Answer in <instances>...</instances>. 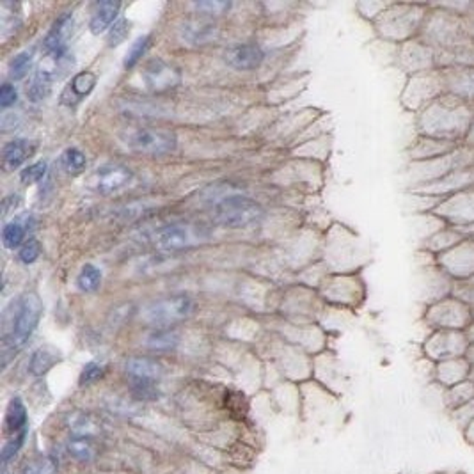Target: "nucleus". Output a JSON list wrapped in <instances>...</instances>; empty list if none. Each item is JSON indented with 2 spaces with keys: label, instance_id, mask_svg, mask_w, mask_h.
Listing matches in <instances>:
<instances>
[{
  "label": "nucleus",
  "instance_id": "f257e3e1",
  "mask_svg": "<svg viewBox=\"0 0 474 474\" xmlns=\"http://www.w3.org/2000/svg\"><path fill=\"white\" fill-rule=\"evenodd\" d=\"M43 314V302L36 294H25L12 301L4 311V343L20 348L36 330Z\"/></svg>",
  "mask_w": 474,
  "mask_h": 474
},
{
  "label": "nucleus",
  "instance_id": "f03ea898",
  "mask_svg": "<svg viewBox=\"0 0 474 474\" xmlns=\"http://www.w3.org/2000/svg\"><path fill=\"white\" fill-rule=\"evenodd\" d=\"M263 217L262 206L242 194H231L215 201L213 221L224 228H247Z\"/></svg>",
  "mask_w": 474,
  "mask_h": 474
},
{
  "label": "nucleus",
  "instance_id": "7ed1b4c3",
  "mask_svg": "<svg viewBox=\"0 0 474 474\" xmlns=\"http://www.w3.org/2000/svg\"><path fill=\"white\" fill-rule=\"evenodd\" d=\"M212 237V229L205 222L178 221L162 226L155 233V244L164 251H183L201 246Z\"/></svg>",
  "mask_w": 474,
  "mask_h": 474
},
{
  "label": "nucleus",
  "instance_id": "20e7f679",
  "mask_svg": "<svg viewBox=\"0 0 474 474\" xmlns=\"http://www.w3.org/2000/svg\"><path fill=\"white\" fill-rule=\"evenodd\" d=\"M123 142L130 151L149 155V157H162L169 155L176 149V135L167 130L158 128H135L123 135Z\"/></svg>",
  "mask_w": 474,
  "mask_h": 474
},
{
  "label": "nucleus",
  "instance_id": "39448f33",
  "mask_svg": "<svg viewBox=\"0 0 474 474\" xmlns=\"http://www.w3.org/2000/svg\"><path fill=\"white\" fill-rule=\"evenodd\" d=\"M192 298L185 294H180L151 302L142 313V318L151 325H157L158 329V327H169L173 323L185 320L192 314Z\"/></svg>",
  "mask_w": 474,
  "mask_h": 474
},
{
  "label": "nucleus",
  "instance_id": "423d86ee",
  "mask_svg": "<svg viewBox=\"0 0 474 474\" xmlns=\"http://www.w3.org/2000/svg\"><path fill=\"white\" fill-rule=\"evenodd\" d=\"M181 78L183 76L180 68L164 59L149 60L142 71V81L153 93H167L171 89H176L181 84Z\"/></svg>",
  "mask_w": 474,
  "mask_h": 474
},
{
  "label": "nucleus",
  "instance_id": "0eeeda50",
  "mask_svg": "<svg viewBox=\"0 0 474 474\" xmlns=\"http://www.w3.org/2000/svg\"><path fill=\"white\" fill-rule=\"evenodd\" d=\"M133 180V171L126 165L110 164L103 165L93 173L89 178L87 187L96 194H112L116 190L123 189Z\"/></svg>",
  "mask_w": 474,
  "mask_h": 474
},
{
  "label": "nucleus",
  "instance_id": "6e6552de",
  "mask_svg": "<svg viewBox=\"0 0 474 474\" xmlns=\"http://www.w3.org/2000/svg\"><path fill=\"white\" fill-rule=\"evenodd\" d=\"M178 36L183 41V44H189V46H206L219 40L221 31H219V25L208 18H192L180 25Z\"/></svg>",
  "mask_w": 474,
  "mask_h": 474
},
{
  "label": "nucleus",
  "instance_id": "1a4fd4ad",
  "mask_svg": "<svg viewBox=\"0 0 474 474\" xmlns=\"http://www.w3.org/2000/svg\"><path fill=\"white\" fill-rule=\"evenodd\" d=\"M73 31V17L71 12H65L62 17H59L53 24V27L50 28V33L44 37V52L49 53L50 57H53L56 62L68 57V46H66V40L71 34Z\"/></svg>",
  "mask_w": 474,
  "mask_h": 474
},
{
  "label": "nucleus",
  "instance_id": "9d476101",
  "mask_svg": "<svg viewBox=\"0 0 474 474\" xmlns=\"http://www.w3.org/2000/svg\"><path fill=\"white\" fill-rule=\"evenodd\" d=\"M265 52L256 43L237 44L226 53V62L235 69H256L262 66Z\"/></svg>",
  "mask_w": 474,
  "mask_h": 474
},
{
  "label": "nucleus",
  "instance_id": "9b49d317",
  "mask_svg": "<svg viewBox=\"0 0 474 474\" xmlns=\"http://www.w3.org/2000/svg\"><path fill=\"white\" fill-rule=\"evenodd\" d=\"M36 151V144L25 139H15L8 142L2 149V164L6 171H15L20 165H24L28 158L33 157Z\"/></svg>",
  "mask_w": 474,
  "mask_h": 474
},
{
  "label": "nucleus",
  "instance_id": "f8f14e48",
  "mask_svg": "<svg viewBox=\"0 0 474 474\" xmlns=\"http://www.w3.org/2000/svg\"><path fill=\"white\" fill-rule=\"evenodd\" d=\"M121 11L119 2H112V0H107V2H98L94 4L93 15H91V22H89V28L93 34H101L105 31H110L112 24H116V18Z\"/></svg>",
  "mask_w": 474,
  "mask_h": 474
},
{
  "label": "nucleus",
  "instance_id": "ddd939ff",
  "mask_svg": "<svg viewBox=\"0 0 474 474\" xmlns=\"http://www.w3.org/2000/svg\"><path fill=\"white\" fill-rule=\"evenodd\" d=\"M126 373L132 378H139V380H153L157 382L164 373L160 362L153 361L148 357H132L126 361L125 364Z\"/></svg>",
  "mask_w": 474,
  "mask_h": 474
},
{
  "label": "nucleus",
  "instance_id": "4468645a",
  "mask_svg": "<svg viewBox=\"0 0 474 474\" xmlns=\"http://www.w3.org/2000/svg\"><path fill=\"white\" fill-rule=\"evenodd\" d=\"M4 432L9 437L27 432V409L20 398H12L8 405L4 421Z\"/></svg>",
  "mask_w": 474,
  "mask_h": 474
},
{
  "label": "nucleus",
  "instance_id": "2eb2a0df",
  "mask_svg": "<svg viewBox=\"0 0 474 474\" xmlns=\"http://www.w3.org/2000/svg\"><path fill=\"white\" fill-rule=\"evenodd\" d=\"M68 428L75 439H93L100 434V423L91 414H84V412L69 414Z\"/></svg>",
  "mask_w": 474,
  "mask_h": 474
},
{
  "label": "nucleus",
  "instance_id": "dca6fc26",
  "mask_svg": "<svg viewBox=\"0 0 474 474\" xmlns=\"http://www.w3.org/2000/svg\"><path fill=\"white\" fill-rule=\"evenodd\" d=\"M60 361V355L56 348L52 346H41L37 348L36 352L31 357V362H28V371L34 377H41L49 370H52L53 366Z\"/></svg>",
  "mask_w": 474,
  "mask_h": 474
},
{
  "label": "nucleus",
  "instance_id": "f3484780",
  "mask_svg": "<svg viewBox=\"0 0 474 474\" xmlns=\"http://www.w3.org/2000/svg\"><path fill=\"white\" fill-rule=\"evenodd\" d=\"M52 85H53L52 71L44 68L37 69V71L34 73L33 81H31V85H28V89H27L28 100L34 101V103L43 101L44 98L49 96L50 91H52Z\"/></svg>",
  "mask_w": 474,
  "mask_h": 474
},
{
  "label": "nucleus",
  "instance_id": "a211bd4d",
  "mask_svg": "<svg viewBox=\"0 0 474 474\" xmlns=\"http://www.w3.org/2000/svg\"><path fill=\"white\" fill-rule=\"evenodd\" d=\"M178 334L171 330L169 327H158V329L151 330L146 338V346L153 352H169V350L176 348Z\"/></svg>",
  "mask_w": 474,
  "mask_h": 474
},
{
  "label": "nucleus",
  "instance_id": "6ab92c4d",
  "mask_svg": "<svg viewBox=\"0 0 474 474\" xmlns=\"http://www.w3.org/2000/svg\"><path fill=\"white\" fill-rule=\"evenodd\" d=\"M96 81L98 78L93 71L78 73V75H75V78L71 81V85H69L62 94H66V96H68V94L71 96L73 94V100H75V103H76V101H81L84 96L93 93L94 85H96Z\"/></svg>",
  "mask_w": 474,
  "mask_h": 474
},
{
  "label": "nucleus",
  "instance_id": "aec40b11",
  "mask_svg": "<svg viewBox=\"0 0 474 474\" xmlns=\"http://www.w3.org/2000/svg\"><path fill=\"white\" fill-rule=\"evenodd\" d=\"M76 286L85 294L96 291L101 286V270L98 266L91 265V263L84 265L81 272H78V276H76Z\"/></svg>",
  "mask_w": 474,
  "mask_h": 474
},
{
  "label": "nucleus",
  "instance_id": "412c9836",
  "mask_svg": "<svg viewBox=\"0 0 474 474\" xmlns=\"http://www.w3.org/2000/svg\"><path fill=\"white\" fill-rule=\"evenodd\" d=\"M60 165L68 174H81L87 165V158L78 148H68L60 155Z\"/></svg>",
  "mask_w": 474,
  "mask_h": 474
},
{
  "label": "nucleus",
  "instance_id": "4be33fe9",
  "mask_svg": "<svg viewBox=\"0 0 474 474\" xmlns=\"http://www.w3.org/2000/svg\"><path fill=\"white\" fill-rule=\"evenodd\" d=\"M68 451L78 462H91L96 455L91 439H73L68 444Z\"/></svg>",
  "mask_w": 474,
  "mask_h": 474
},
{
  "label": "nucleus",
  "instance_id": "5701e85b",
  "mask_svg": "<svg viewBox=\"0 0 474 474\" xmlns=\"http://www.w3.org/2000/svg\"><path fill=\"white\" fill-rule=\"evenodd\" d=\"M25 229L20 222H9L2 229V242H4L6 249H17V247L24 246L25 242Z\"/></svg>",
  "mask_w": 474,
  "mask_h": 474
},
{
  "label": "nucleus",
  "instance_id": "b1692460",
  "mask_svg": "<svg viewBox=\"0 0 474 474\" xmlns=\"http://www.w3.org/2000/svg\"><path fill=\"white\" fill-rule=\"evenodd\" d=\"M33 66V52H20L18 56H15L9 62V75H11L12 81H22L25 75L28 73Z\"/></svg>",
  "mask_w": 474,
  "mask_h": 474
},
{
  "label": "nucleus",
  "instance_id": "393cba45",
  "mask_svg": "<svg viewBox=\"0 0 474 474\" xmlns=\"http://www.w3.org/2000/svg\"><path fill=\"white\" fill-rule=\"evenodd\" d=\"M149 41H151V36H141L137 37L135 41L132 43V46L128 49V52H126V57H125V68L126 69H132L133 66L139 62V60L144 57L146 50L149 49Z\"/></svg>",
  "mask_w": 474,
  "mask_h": 474
},
{
  "label": "nucleus",
  "instance_id": "a878e982",
  "mask_svg": "<svg viewBox=\"0 0 474 474\" xmlns=\"http://www.w3.org/2000/svg\"><path fill=\"white\" fill-rule=\"evenodd\" d=\"M130 27H132V22L126 20V18H119V20L110 27L109 34H107V44H109L110 49L119 46L121 43H125V40L130 34Z\"/></svg>",
  "mask_w": 474,
  "mask_h": 474
},
{
  "label": "nucleus",
  "instance_id": "bb28decb",
  "mask_svg": "<svg viewBox=\"0 0 474 474\" xmlns=\"http://www.w3.org/2000/svg\"><path fill=\"white\" fill-rule=\"evenodd\" d=\"M132 394L141 402H149V400L158 398V389L155 387L153 380H139L132 378Z\"/></svg>",
  "mask_w": 474,
  "mask_h": 474
},
{
  "label": "nucleus",
  "instance_id": "cd10ccee",
  "mask_svg": "<svg viewBox=\"0 0 474 474\" xmlns=\"http://www.w3.org/2000/svg\"><path fill=\"white\" fill-rule=\"evenodd\" d=\"M57 469V464L53 458L50 457H41L28 462L24 467V474H53Z\"/></svg>",
  "mask_w": 474,
  "mask_h": 474
},
{
  "label": "nucleus",
  "instance_id": "c85d7f7f",
  "mask_svg": "<svg viewBox=\"0 0 474 474\" xmlns=\"http://www.w3.org/2000/svg\"><path fill=\"white\" fill-rule=\"evenodd\" d=\"M46 174V162H36L25 167L20 174V180L24 185H34L37 181H41Z\"/></svg>",
  "mask_w": 474,
  "mask_h": 474
},
{
  "label": "nucleus",
  "instance_id": "c756f323",
  "mask_svg": "<svg viewBox=\"0 0 474 474\" xmlns=\"http://www.w3.org/2000/svg\"><path fill=\"white\" fill-rule=\"evenodd\" d=\"M41 254V246L36 238H28L24 246L20 247V253H18V260H20L24 265H33L34 262H37V257Z\"/></svg>",
  "mask_w": 474,
  "mask_h": 474
},
{
  "label": "nucleus",
  "instance_id": "7c9ffc66",
  "mask_svg": "<svg viewBox=\"0 0 474 474\" xmlns=\"http://www.w3.org/2000/svg\"><path fill=\"white\" fill-rule=\"evenodd\" d=\"M105 375L103 364L96 361H91L84 366V370L81 373V386H91L96 380H100Z\"/></svg>",
  "mask_w": 474,
  "mask_h": 474
},
{
  "label": "nucleus",
  "instance_id": "2f4dec72",
  "mask_svg": "<svg viewBox=\"0 0 474 474\" xmlns=\"http://www.w3.org/2000/svg\"><path fill=\"white\" fill-rule=\"evenodd\" d=\"M25 437H27V432L15 435V437H11L8 442H6L4 450H2V462L4 464L9 462V460H11V458L22 450V446H24V442H25Z\"/></svg>",
  "mask_w": 474,
  "mask_h": 474
},
{
  "label": "nucleus",
  "instance_id": "473e14b6",
  "mask_svg": "<svg viewBox=\"0 0 474 474\" xmlns=\"http://www.w3.org/2000/svg\"><path fill=\"white\" fill-rule=\"evenodd\" d=\"M194 8L210 17V15H222V12L229 11L231 4L229 2H197V4H194Z\"/></svg>",
  "mask_w": 474,
  "mask_h": 474
},
{
  "label": "nucleus",
  "instance_id": "72a5a7b5",
  "mask_svg": "<svg viewBox=\"0 0 474 474\" xmlns=\"http://www.w3.org/2000/svg\"><path fill=\"white\" fill-rule=\"evenodd\" d=\"M17 100H18L17 87L11 84L2 85V89H0V105H2V109H8V107L15 105L17 103Z\"/></svg>",
  "mask_w": 474,
  "mask_h": 474
}]
</instances>
